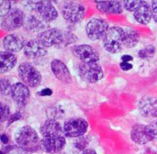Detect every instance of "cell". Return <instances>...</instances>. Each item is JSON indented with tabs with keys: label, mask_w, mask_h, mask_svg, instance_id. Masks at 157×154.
Returning <instances> with one entry per match:
<instances>
[{
	"label": "cell",
	"mask_w": 157,
	"mask_h": 154,
	"mask_svg": "<svg viewBox=\"0 0 157 154\" xmlns=\"http://www.w3.org/2000/svg\"><path fill=\"white\" fill-rule=\"evenodd\" d=\"M36 39L45 48H63L76 42L78 38L73 32L53 28L39 33Z\"/></svg>",
	"instance_id": "cell-1"
},
{
	"label": "cell",
	"mask_w": 157,
	"mask_h": 154,
	"mask_svg": "<svg viewBox=\"0 0 157 154\" xmlns=\"http://www.w3.org/2000/svg\"><path fill=\"white\" fill-rule=\"evenodd\" d=\"M15 141L23 151L36 152L40 148V138L36 130L30 126L21 127L15 135Z\"/></svg>",
	"instance_id": "cell-2"
},
{
	"label": "cell",
	"mask_w": 157,
	"mask_h": 154,
	"mask_svg": "<svg viewBox=\"0 0 157 154\" xmlns=\"http://www.w3.org/2000/svg\"><path fill=\"white\" fill-rule=\"evenodd\" d=\"M104 49L110 53H118L125 48L124 28L121 27H111L102 39Z\"/></svg>",
	"instance_id": "cell-3"
},
{
	"label": "cell",
	"mask_w": 157,
	"mask_h": 154,
	"mask_svg": "<svg viewBox=\"0 0 157 154\" xmlns=\"http://www.w3.org/2000/svg\"><path fill=\"white\" fill-rule=\"evenodd\" d=\"M27 6L46 23L55 20L58 17V12L51 1H29L27 2Z\"/></svg>",
	"instance_id": "cell-4"
},
{
	"label": "cell",
	"mask_w": 157,
	"mask_h": 154,
	"mask_svg": "<svg viewBox=\"0 0 157 154\" xmlns=\"http://www.w3.org/2000/svg\"><path fill=\"white\" fill-rule=\"evenodd\" d=\"M131 138L137 144H147L157 138L156 128L151 125L136 124L132 128Z\"/></svg>",
	"instance_id": "cell-5"
},
{
	"label": "cell",
	"mask_w": 157,
	"mask_h": 154,
	"mask_svg": "<svg viewBox=\"0 0 157 154\" xmlns=\"http://www.w3.org/2000/svg\"><path fill=\"white\" fill-rule=\"evenodd\" d=\"M18 76L28 87L35 88L41 82V74L39 70L29 62H22L18 66Z\"/></svg>",
	"instance_id": "cell-6"
},
{
	"label": "cell",
	"mask_w": 157,
	"mask_h": 154,
	"mask_svg": "<svg viewBox=\"0 0 157 154\" xmlns=\"http://www.w3.org/2000/svg\"><path fill=\"white\" fill-rule=\"evenodd\" d=\"M109 29V23L102 17H97L91 18L86 25V34L90 40L103 39Z\"/></svg>",
	"instance_id": "cell-7"
},
{
	"label": "cell",
	"mask_w": 157,
	"mask_h": 154,
	"mask_svg": "<svg viewBox=\"0 0 157 154\" xmlns=\"http://www.w3.org/2000/svg\"><path fill=\"white\" fill-rule=\"evenodd\" d=\"M77 72L82 80L92 84L100 81L104 76L103 69L98 62H80L77 67Z\"/></svg>",
	"instance_id": "cell-8"
},
{
	"label": "cell",
	"mask_w": 157,
	"mask_h": 154,
	"mask_svg": "<svg viewBox=\"0 0 157 154\" xmlns=\"http://www.w3.org/2000/svg\"><path fill=\"white\" fill-rule=\"evenodd\" d=\"M86 14L84 5L76 2H65L62 6V15L64 20L69 23L75 24L83 20Z\"/></svg>",
	"instance_id": "cell-9"
},
{
	"label": "cell",
	"mask_w": 157,
	"mask_h": 154,
	"mask_svg": "<svg viewBox=\"0 0 157 154\" xmlns=\"http://www.w3.org/2000/svg\"><path fill=\"white\" fill-rule=\"evenodd\" d=\"M63 135L67 138H80L83 137L88 128L89 125L86 120L80 118H70L66 120L63 126Z\"/></svg>",
	"instance_id": "cell-10"
},
{
	"label": "cell",
	"mask_w": 157,
	"mask_h": 154,
	"mask_svg": "<svg viewBox=\"0 0 157 154\" xmlns=\"http://www.w3.org/2000/svg\"><path fill=\"white\" fill-rule=\"evenodd\" d=\"M26 16L19 8H12L11 11L3 17L1 22L2 29L6 31H14L24 26Z\"/></svg>",
	"instance_id": "cell-11"
},
{
	"label": "cell",
	"mask_w": 157,
	"mask_h": 154,
	"mask_svg": "<svg viewBox=\"0 0 157 154\" xmlns=\"http://www.w3.org/2000/svg\"><path fill=\"white\" fill-rule=\"evenodd\" d=\"M71 51L81 62L84 63H92L98 62L99 61L98 51L90 45L87 44H79L74 45L71 48Z\"/></svg>",
	"instance_id": "cell-12"
},
{
	"label": "cell",
	"mask_w": 157,
	"mask_h": 154,
	"mask_svg": "<svg viewBox=\"0 0 157 154\" xmlns=\"http://www.w3.org/2000/svg\"><path fill=\"white\" fill-rule=\"evenodd\" d=\"M138 110L141 116L146 118H157V98L144 96L138 102Z\"/></svg>",
	"instance_id": "cell-13"
},
{
	"label": "cell",
	"mask_w": 157,
	"mask_h": 154,
	"mask_svg": "<svg viewBox=\"0 0 157 154\" xmlns=\"http://www.w3.org/2000/svg\"><path fill=\"white\" fill-rule=\"evenodd\" d=\"M10 96L12 100L18 107H25L30 98V91L29 87L22 83H16L12 85Z\"/></svg>",
	"instance_id": "cell-14"
},
{
	"label": "cell",
	"mask_w": 157,
	"mask_h": 154,
	"mask_svg": "<svg viewBox=\"0 0 157 154\" xmlns=\"http://www.w3.org/2000/svg\"><path fill=\"white\" fill-rule=\"evenodd\" d=\"M66 141L63 136L54 138H43L40 142V149L49 154L58 153L65 146Z\"/></svg>",
	"instance_id": "cell-15"
},
{
	"label": "cell",
	"mask_w": 157,
	"mask_h": 154,
	"mask_svg": "<svg viewBox=\"0 0 157 154\" xmlns=\"http://www.w3.org/2000/svg\"><path fill=\"white\" fill-rule=\"evenodd\" d=\"M40 134L43 136V138H54V137L63 136V128L56 119L49 118L41 124L40 128Z\"/></svg>",
	"instance_id": "cell-16"
},
{
	"label": "cell",
	"mask_w": 157,
	"mask_h": 154,
	"mask_svg": "<svg viewBox=\"0 0 157 154\" xmlns=\"http://www.w3.org/2000/svg\"><path fill=\"white\" fill-rule=\"evenodd\" d=\"M47 48L40 44L37 39H31L27 42L24 48V54L30 60H38L47 55Z\"/></svg>",
	"instance_id": "cell-17"
},
{
	"label": "cell",
	"mask_w": 157,
	"mask_h": 154,
	"mask_svg": "<svg viewBox=\"0 0 157 154\" xmlns=\"http://www.w3.org/2000/svg\"><path fill=\"white\" fill-rule=\"evenodd\" d=\"M51 68H52V73L59 81H61L64 84H71V82H72L71 73H70L68 67L61 60L55 59V60L52 61Z\"/></svg>",
	"instance_id": "cell-18"
},
{
	"label": "cell",
	"mask_w": 157,
	"mask_h": 154,
	"mask_svg": "<svg viewBox=\"0 0 157 154\" xmlns=\"http://www.w3.org/2000/svg\"><path fill=\"white\" fill-rule=\"evenodd\" d=\"M27 42L24 37L17 34L6 35L3 39V45L6 51L9 52H17L25 48Z\"/></svg>",
	"instance_id": "cell-19"
},
{
	"label": "cell",
	"mask_w": 157,
	"mask_h": 154,
	"mask_svg": "<svg viewBox=\"0 0 157 154\" xmlns=\"http://www.w3.org/2000/svg\"><path fill=\"white\" fill-rule=\"evenodd\" d=\"M97 8L106 14H121L123 12V5L120 1L115 0H98L95 1Z\"/></svg>",
	"instance_id": "cell-20"
},
{
	"label": "cell",
	"mask_w": 157,
	"mask_h": 154,
	"mask_svg": "<svg viewBox=\"0 0 157 154\" xmlns=\"http://www.w3.org/2000/svg\"><path fill=\"white\" fill-rule=\"evenodd\" d=\"M45 21L42 20L39 16L35 14H29L26 16L24 28L26 30L34 33V32H40L44 31V28H46Z\"/></svg>",
	"instance_id": "cell-21"
},
{
	"label": "cell",
	"mask_w": 157,
	"mask_h": 154,
	"mask_svg": "<svg viewBox=\"0 0 157 154\" xmlns=\"http://www.w3.org/2000/svg\"><path fill=\"white\" fill-rule=\"evenodd\" d=\"M134 19L140 24H148L153 17L151 6L146 1H142L141 5L133 12Z\"/></svg>",
	"instance_id": "cell-22"
},
{
	"label": "cell",
	"mask_w": 157,
	"mask_h": 154,
	"mask_svg": "<svg viewBox=\"0 0 157 154\" xmlns=\"http://www.w3.org/2000/svg\"><path fill=\"white\" fill-rule=\"evenodd\" d=\"M17 62V56L13 52L1 51L0 52V73H5L12 70Z\"/></svg>",
	"instance_id": "cell-23"
},
{
	"label": "cell",
	"mask_w": 157,
	"mask_h": 154,
	"mask_svg": "<svg viewBox=\"0 0 157 154\" xmlns=\"http://www.w3.org/2000/svg\"><path fill=\"white\" fill-rule=\"evenodd\" d=\"M125 48L131 49L137 45L139 41V34L136 29L132 28H125Z\"/></svg>",
	"instance_id": "cell-24"
},
{
	"label": "cell",
	"mask_w": 157,
	"mask_h": 154,
	"mask_svg": "<svg viewBox=\"0 0 157 154\" xmlns=\"http://www.w3.org/2000/svg\"><path fill=\"white\" fill-rule=\"evenodd\" d=\"M155 54V47L154 45H147L138 51V57L141 59H150Z\"/></svg>",
	"instance_id": "cell-25"
},
{
	"label": "cell",
	"mask_w": 157,
	"mask_h": 154,
	"mask_svg": "<svg viewBox=\"0 0 157 154\" xmlns=\"http://www.w3.org/2000/svg\"><path fill=\"white\" fill-rule=\"evenodd\" d=\"M12 85L10 84V81L6 79V78H1L0 79V90L1 94L3 96H7L10 95Z\"/></svg>",
	"instance_id": "cell-26"
},
{
	"label": "cell",
	"mask_w": 157,
	"mask_h": 154,
	"mask_svg": "<svg viewBox=\"0 0 157 154\" xmlns=\"http://www.w3.org/2000/svg\"><path fill=\"white\" fill-rule=\"evenodd\" d=\"M142 1H137V0H126V1H123L122 2V5H123V7L127 10V11H130V12H134L137 7L141 5Z\"/></svg>",
	"instance_id": "cell-27"
},
{
	"label": "cell",
	"mask_w": 157,
	"mask_h": 154,
	"mask_svg": "<svg viewBox=\"0 0 157 154\" xmlns=\"http://www.w3.org/2000/svg\"><path fill=\"white\" fill-rule=\"evenodd\" d=\"M11 11V3L10 1H1L0 2V16L2 17H6Z\"/></svg>",
	"instance_id": "cell-28"
},
{
	"label": "cell",
	"mask_w": 157,
	"mask_h": 154,
	"mask_svg": "<svg viewBox=\"0 0 157 154\" xmlns=\"http://www.w3.org/2000/svg\"><path fill=\"white\" fill-rule=\"evenodd\" d=\"M88 143H89V142H88L87 139H86V138H85V137L83 136V137H80V138H78V139H77V141L75 142V147L77 150L84 152L85 150H86V149H87V145H88Z\"/></svg>",
	"instance_id": "cell-29"
},
{
	"label": "cell",
	"mask_w": 157,
	"mask_h": 154,
	"mask_svg": "<svg viewBox=\"0 0 157 154\" xmlns=\"http://www.w3.org/2000/svg\"><path fill=\"white\" fill-rule=\"evenodd\" d=\"M0 106H1V121L5 122L10 118V109L8 106L4 104L3 102H1Z\"/></svg>",
	"instance_id": "cell-30"
},
{
	"label": "cell",
	"mask_w": 157,
	"mask_h": 154,
	"mask_svg": "<svg viewBox=\"0 0 157 154\" xmlns=\"http://www.w3.org/2000/svg\"><path fill=\"white\" fill-rule=\"evenodd\" d=\"M151 9H152V16L155 21L157 22V1H152L151 4Z\"/></svg>",
	"instance_id": "cell-31"
},
{
	"label": "cell",
	"mask_w": 157,
	"mask_h": 154,
	"mask_svg": "<svg viewBox=\"0 0 157 154\" xmlns=\"http://www.w3.org/2000/svg\"><path fill=\"white\" fill-rule=\"evenodd\" d=\"M120 67L122 71H130L133 68V65L131 63V62H121L120 63Z\"/></svg>",
	"instance_id": "cell-32"
},
{
	"label": "cell",
	"mask_w": 157,
	"mask_h": 154,
	"mask_svg": "<svg viewBox=\"0 0 157 154\" xmlns=\"http://www.w3.org/2000/svg\"><path fill=\"white\" fill-rule=\"evenodd\" d=\"M52 95V90L50 88H44L38 92V96H50Z\"/></svg>",
	"instance_id": "cell-33"
},
{
	"label": "cell",
	"mask_w": 157,
	"mask_h": 154,
	"mask_svg": "<svg viewBox=\"0 0 157 154\" xmlns=\"http://www.w3.org/2000/svg\"><path fill=\"white\" fill-rule=\"evenodd\" d=\"M21 118V114H20V112H16L14 115H12L11 117H10V118L8 119V125H10L11 123H13V122H15V121H17V120H18V119H20Z\"/></svg>",
	"instance_id": "cell-34"
},
{
	"label": "cell",
	"mask_w": 157,
	"mask_h": 154,
	"mask_svg": "<svg viewBox=\"0 0 157 154\" xmlns=\"http://www.w3.org/2000/svg\"><path fill=\"white\" fill-rule=\"evenodd\" d=\"M133 60V57L129 55V54H125L123 56H121V62H130Z\"/></svg>",
	"instance_id": "cell-35"
},
{
	"label": "cell",
	"mask_w": 157,
	"mask_h": 154,
	"mask_svg": "<svg viewBox=\"0 0 157 154\" xmlns=\"http://www.w3.org/2000/svg\"><path fill=\"white\" fill-rule=\"evenodd\" d=\"M1 141L3 144H8L9 142V138L7 137L6 134H2L1 135Z\"/></svg>",
	"instance_id": "cell-36"
},
{
	"label": "cell",
	"mask_w": 157,
	"mask_h": 154,
	"mask_svg": "<svg viewBox=\"0 0 157 154\" xmlns=\"http://www.w3.org/2000/svg\"><path fill=\"white\" fill-rule=\"evenodd\" d=\"M82 154H98L97 152H96V151L95 150H93V149H86V150H85L83 152H82Z\"/></svg>",
	"instance_id": "cell-37"
},
{
	"label": "cell",
	"mask_w": 157,
	"mask_h": 154,
	"mask_svg": "<svg viewBox=\"0 0 157 154\" xmlns=\"http://www.w3.org/2000/svg\"><path fill=\"white\" fill-rule=\"evenodd\" d=\"M11 154H18V153H15V152H13V153H11Z\"/></svg>",
	"instance_id": "cell-38"
},
{
	"label": "cell",
	"mask_w": 157,
	"mask_h": 154,
	"mask_svg": "<svg viewBox=\"0 0 157 154\" xmlns=\"http://www.w3.org/2000/svg\"><path fill=\"white\" fill-rule=\"evenodd\" d=\"M62 154H65V153H62Z\"/></svg>",
	"instance_id": "cell-39"
}]
</instances>
